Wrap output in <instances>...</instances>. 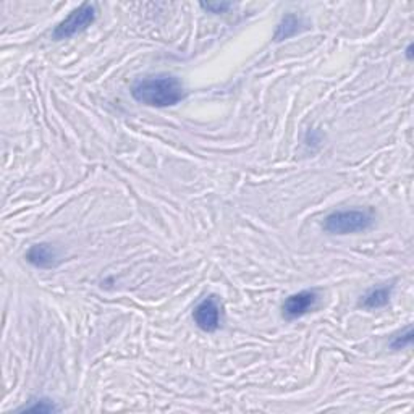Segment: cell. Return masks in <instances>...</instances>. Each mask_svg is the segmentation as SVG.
Masks as SVG:
<instances>
[{
    "instance_id": "1",
    "label": "cell",
    "mask_w": 414,
    "mask_h": 414,
    "mask_svg": "<svg viewBox=\"0 0 414 414\" xmlns=\"http://www.w3.org/2000/svg\"><path fill=\"white\" fill-rule=\"evenodd\" d=\"M131 96L139 104L149 107H174L186 98L185 86L172 75H157L138 79L131 86Z\"/></svg>"
},
{
    "instance_id": "2",
    "label": "cell",
    "mask_w": 414,
    "mask_h": 414,
    "mask_svg": "<svg viewBox=\"0 0 414 414\" xmlns=\"http://www.w3.org/2000/svg\"><path fill=\"white\" fill-rule=\"evenodd\" d=\"M374 225L373 214L368 211H337L327 216L324 220V230L332 235H349L366 232Z\"/></svg>"
},
{
    "instance_id": "3",
    "label": "cell",
    "mask_w": 414,
    "mask_h": 414,
    "mask_svg": "<svg viewBox=\"0 0 414 414\" xmlns=\"http://www.w3.org/2000/svg\"><path fill=\"white\" fill-rule=\"evenodd\" d=\"M96 20V7L93 4H83L82 7H78L77 10H73L68 17L60 21L53 30L52 37L56 41H62V39H68L75 34L82 33V31L88 30L91 25L94 23Z\"/></svg>"
},
{
    "instance_id": "4",
    "label": "cell",
    "mask_w": 414,
    "mask_h": 414,
    "mask_svg": "<svg viewBox=\"0 0 414 414\" xmlns=\"http://www.w3.org/2000/svg\"><path fill=\"white\" fill-rule=\"evenodd\" d=\"M193 319L202 332L212 333L219 330L220 322H222V304L219 298L214 295L204 298L193 311Z\"/></svg>"
},
{
    "instance_id": "5",
    "label": "cell",
    "mask_w": 414,
    "mask_h": 414,
    "mask_svg": "<svg viewBox=\"0 0 414 414\" xmlns=\"http://www.w3.org/2000/svg\"><path fill=\"white\" fill-rule=\"evenodd\" d=\"M317 303H319V293H317V290H304V292L295 293L285 299L282 306L283 317L287 321L299 319V317L311 313L317 306Z\"/></svg>"
},
{
    "instance_id": "6",
    "label": "cell",
    "mask_w": 414,
    "mask_h": 414,
    "mask_svg": "<svg viewBox=\"0 0 414 414\" xmlns=\"http://www.w3.org/2000/svg\"><path fill=\"white\" fill-rule=\"evenodd\" d=\"M26 261H28L30 264H33L34 267L51 269L58 264L60 257H58V252L52 245L39 243V245H33L28 250V252H26Z\"/></svg>"
},
{
    "instance_id": "7",
    "label": "cell",
    "mask_w": 414,
    "mask_h": 414,
    "mask_svg": "<svg viewBox=\"0 0 414 414\" xmlns=\"http://www.w3.org/2000/svg\"><path fill=\"white\" fill-rule=\"evenodd\" d=\"M392 292H394V285H385V287H377L369 290L368 293L364 295L359 306L364 309H379L384 308V306L389 304L392 298Z\"/></svg>"
},
{
    "instance_id": "8",
    "label": "cell",
    "mask_w": 414,
    "mask_h": 414,
    "mask_svg": "<svg viewBox=\"0 0 414 414\" xmlns=\"http://www.w3.org/2000/svg\"><path fill=\"white\" fill-rule=\"evenodd\" d=\"M301 26H304L303 20L297 17V15H287V17H283V20L280 21V25L277 26L276 41L288 39V37H292L297 33H299V31L303 30Z\"/></svg>"
},
{
    "instance_id": "9",
    "label": "cell",
    "mask_w": 414,
    "mask_h": 414,
    "mask_svg": "<svg viewBox=\"0 0 414 414\" xmlns=\"http://www.w3.org/2000/svg\"><path fill=\"white\" fill-rule=\"evenodd\" d=\"M20 411H33V413H56L58 408L53 405L51 400H46V398H39V400H33L31 405H26L21 408Z\"/></svg>"
},
{
    "instance_id": "10",
    "label": "cell",
    "mask_w": 414,
    "mask_h": 414,
    "mask_svg": "<svg viewBox=\"0 0 414 414\" xmlns=\"http://www.w3.org/2000/svg\"><path fill=\"white\" fill-rule=\"evenodd\" d=\"M413 343V329L411 327H406L405 330L398 332L396 335L390 340V348L392 349H403L410 347Z\"/></svg>"
},
{
    "instance_id": "11",
    "label": "cell",
    "mask_w": 414,
    "mask_h": 414,
    "mask_svg": "<svg viewBox=\"0 0 414 414\" xmlns=\"http://www.w3.org/2000/svg\"><path fill=\"white\" fill-rule=\"evenodd\" d=\"M204 10L211 13H225L228 8H232V4L228 2H216V4H201Z\"/></svg>"
},
{
    "instance_id": "12",
    "label": "cell",
    "mask_w": 414,
    "mask_h": 414,
    "mask_svg": "<svg viewBox=\"0 0 414 414\" xmlns=\"http://www.w3.org/2000/svg\"><path fill=\"white\" fill-rule=\"evenodd\" d=\"M406 57H408V60H411V58H413V46H408Z\"/></svg>"
}]
</instances>
